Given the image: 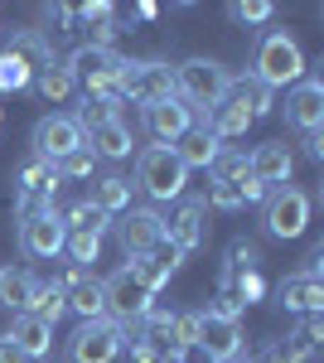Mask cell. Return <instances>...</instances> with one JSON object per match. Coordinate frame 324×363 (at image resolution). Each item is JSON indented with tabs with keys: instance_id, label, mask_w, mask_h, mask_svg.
<instances>
[{
	"instance_id": "obj_1",
	"label": "cell",
	"mask_w": 324,
	"mask_h": 363,
	"mask_svg": "<svg viewBox=\"0 0 324 363\" xmlns=\"http://www.w3.org/2000/svg\"><path fill=\"white\" fill-rule=\"evenodd\" d=\"M267 112H271V92L257 83L252 73H247V78H233V83H228L223 102L208 112V121H203V126H208L218 140H228V136H242L247 126H252L257 116H267Z\"/></svg>"
},
{
	"instance_id": "obj_2",
	"label": "cell",
	"mask_w": 324,
	"mask_h": 363,
	"mask_svg": "<svg viewBox=\"0 0 324 363\" xmlns=\"http://www.w3.org/2000/svg\"><path fill=\"white\" fill-rule=\"evenodd\" d=\"M252 78L267 87H291L305 78V54H300V44L286 34V29H271L267 39L257 44V58H252Z\"/></svg>"
},
{
	"instance_id": "obj_3",
	"label": "cell",
	"mask_w": 324,
	"mask_h": 363,
	"mask_svg": "<svg viewBox=\"0 0 324 363\" xmlns=\"http://www.w3.org/2000/svg\"><path fill=\"white\" fill-rule=\"evenodd\" d=\"M228 83H233V73L213 58H189V63L174 68V97L189 112H213L223 102V92H228Z\"/></svg>"
},
{
	"instance_id": "obj_4",
	"label": "cell",
	"mask_w": 324,
	"mask_h": 363,
	"mask_svg": "<svg viewBox=\"0 0 324 363\" xmlns=\"http://www.w3.org/2000/svg\"><path fill=\"white\" fill-rule=\"evenodd\" d=\"M135 184H140L150 199L169 203V199L184 194L189 169L179 165V155H174L169 145H150V150H140V160H135Z\"/></svg>"
},
{
	"instance_id": "obj_5",
	"label": "cell",
	"mask_w": 324,
	"mask_h": 363,
	"mask_svg": "<svg viewBox=\"0 0 324 363\" xmlns=\"http://www.w3.org/2000/svg\"><path fill=\"white\" fill-rule=\"evenodd\" d=\"M63 68H68L73 87H87V97H92V92H116L126 58L116 54V49H87V44H78Z\"/></svg>"
},
{
	"instance_id": "obj_6",
	"label": "cell",
	"mask_w": 324,
	"mask_h": 363,
	"mask_svg": "<svg viewBox=\"0 0 324 363\" xmlns=\"http://www.w3.org/2000/svg\"><path fill=\"white\" fill-rule=\"evenodd\" d=\"M102 301H107V315L116 325H135V320H145V310L155 306V291L135 277L131 267H121V272H111L102 281Z\"/></svg>"
},
{
	"instance_id": "obj_7",
	"label": "cell",
	"mask_w": 324,
	"mask_h": 363,
	"mask_svg": "<svg viewBox=\"0 0 324 363\" xmlns=\"http://www.w3.org/2000/svg\"><path fill=\"white\" fill-rule=\"evenodd\" d=\"M116 97L121 102H135V107H155L164 97H174V68L169 63H126L121 68V83H116Z\"/></svg>"
},
{
	"instance_id": "obj_8",
	"label": "cell",
	"mask_w": 324,
	"mask_h": 363,
	"mask_svg": "<svg viewBox=\"0 0 324 363\" xmlns=\"http://www.w3.org/2000/svg\"><path fill=\"white\" fill-rule=\"evenodd\" d=\"M121 325L116 320H82L68 339V359L73 363H116L121 354Z\"/></svg>"
},
{
	"instance_id": "obj_9",
	"label": "cell",
	"mask_w": 324,
	"mask_h": 363,
	"mask_svg": "<svg viewBox=\"0 0 324 363\" xmlns=\"http://www.w3.org/2000/svg\"><path fill=\"white\" fill-rule=\"evenodd\" d=\"M310 223V199L291 189V184H281V189H271L267 199V233L271 238H300Z\"/></svg>"
},
{
	"instance_id": "obj_10",
	"label": "cell",
	"mask_w": 324,
	"mask_h": 363,
	"mask_svg": "<svg viewBox=\"0 0 324 363\" xmlns=\"http://www.w3.org/2000/svg\"><path fill=\"white\" fill-rule=\"evenodd\" d=\"M194 344H199L213 363H233L238 354H242V325H238V320H218V315H208V310H199Z\"/></svg>"
},
{
	"instance_id": "obj_11",
	"label": "cell",
	"mask_w": 324,
	"mask_h": 363,
	"mask_svg": "<svg viewBox=\"0 0 324 363\" xmlns=\"http://www.w3.org/2000/svg\"><path fill=\"white\" fill-rule=\"evenodd\" d=\"M116 233H121V247L131 252V262H135V257H150L164 242V218L155 208H126Z\"/></svg>"
},
{
	"instance_id": "obj_12",
	"label": "cell",
	"mask_w": 324,
	"mask_h": 363,
	"mask_svg": "<svg viewBox=\"0 0 324 363\" xmlns=\"http://www.w3.org/2000/svg\"><path fill=\"white\" fill-rule=\"evenodd\" d=\"M82 150V126L78 116H44L39 126H34V155L39 160H63V155H73Z\"/></svg>"
},
{
	"instance_id": "obj_13",
	"label": "cell",
	"mask_w": 324,
	"mask_h": 363,
	"mask_svg": "<svg viewBox=\"0 0 324 363\" xmlns=\"http://www.w3.org/2000/svg\"><path fill=\"white\" fill-rule=\"evenodd\" d=\"M63 242H68V228H63L58 213H39V218H25L20 223V247H25V257L49 262V257L63 252Z\"/></svg>"
},
{
	"instance_id": "obj_14",
	"label": "cell",
	"mask_w": 324,
	"mask_h": 363,
	"mask_svg": "<svg viewBox=\"0 0 324 363\" xmlns=\"http://www.w3.org/2000/svg\"><path fill=\"white\" fill-rule=\"evenodd\" d=\"M203 213H208V203H203V199H184V203L164 218V242L179 252V257L203 242Z\"/></svg>"
},
{
	"instance_id": "obj_15",
	"label": "cell",
	"mask_w": 324,
	"mask_h": 363,
	"mask_svg": "<svg viewBox=\"0 0 324 363\" xmlns=\"http://www.w3.org/2000/svg\"><path fill=\"white\" fill-rule=\"evenodd\" d=\"M286 121L305 131V136H320L324 126V83H296V92L286 97Z\"/></svg>"
},
{
	"instance_id": "obj_16",
	"label": "cell",
	"mask_w": 324,
	"mask_h": 363,
	"mask_svg": "<svg viewBox=\"0 0 324 363\" xmlns=\"http://www.w3.org/2000/svg\"><path fill=\"white\" fill-rule=\"evenodd\" d=\"M291 169H296V155H291L281 140H267V145H257V150L247 155V174H252L262 189H267V184L281 189V184L291 179Z\"/></svg>"
},
{
	"instance_id": "obj_17",
	"label": "cell",
	"mask_w": 324,
	"mask_h": 363,
	"mask_svg": "<svg viewBox=\"0 0 324 363\" xmlns=\"http://www.w3.org/2000/svg\"><path fill=\"white\" fill-rule=\"evenodd\" d=\"M189 126H194V112L179 97H164L155 107H145V131H150V140H160V145H174Z\"/></svg>"
},
{
	"instance_id": "obj_18",
	"label": "cell",
	"mask_w": 324,
	"mask_h": 363,
	"mask_svg": "<svg viewBox=\"0 0 324 363\" xmlns=\"http://www.w3.org/2000/svg\"><path fill=\"white\" fill-rule=\"evenodd\" d=\"M276 301L286 310H296V315H320L324 310V281L315 272H296V277H286L276 286Z\"/></svg>"
},
{
	"instance_id": "obj_19",
	"label": "cell",
	"mask_w": 324,
	"mask_h": 363,
	"mask_svg": "<svg viewBox=\"0 0 324 363\" xmlns=\"http://www.w3.org/2000/svg\"><path fill=\"white\" fill-rule=\"evenodd\" d=\"M169 150L179 155V165H184V169H213L218 150H223V140H218L208 126H189V131L174 140Z\"/></svg>"
},
{
	"instance_id": "obj_20",
	"label": "cell",
	"mask_w": 324,
	"mask_h": 363,
	"mask_svg": "<svg viewBox=\"0 0 324 363\" xmlns=\"http://www.w3.org/2000/svg\"><path fill=\"white\" fill-rule=\"evenodd\" d=\"M82 145L92 155H102V160H126L135 140H131V126L126 121H102V126H87L82 131Z\"/></svg>"
},
{
	"instance_id": "obj_21",
	"label": "cell",
	"mask_w": 324,
	"mask_h": 363,
	"mask_svg": "<svg viewBox=\"0 0 324 363\" xmlns=\"http://www.w3.org/2000/svg\"><path fill=\"white\" fill-rule=\"evenodd\" d=\"M10 344H15V349H20L29 363L44 359V354H49V344H54V325H44V320H34V315H15Z\"/></svg>"
},
{
	"instance_id": "obj_22",
	"label": "cell",
	"mask_w": 324,
	"mask_h": 363,
	"mask_svg": "<svg viewBox=\"0 0 324 363\" xmlns=\"http://www.w3.org/2000/svg\"><path fill=\"white\" fill-rule=\"evenodd\" d=\"M174 267H179V252L169 247V242H160V247L150 252V257H135V262H131V272H135L140 281H145L150 291H160L164 281L174 277Z\"/></svg>"
},
{
	"instance_id": "obj_23",
	"label": "cell",
	"mask_w": 324,
	"mask_h": 363,
	"mask_svg": "<svg viewBox=\"0 0 324 363\" xmlns=\"http://www.w3.org/2000/svg\"><path fill=\"white\" fill-rule=\"evenodd\" d=\"M58 189V169L54 160H29V165H20V174H15V194H44V199H54Z\"/></svg>"
},
{
	"instance_id": "obj_24",
	"label": "cell",
	"mask_w": 324,
	"mask_h": 363,
	"mask_svg": "<svg viewBox=\"0 0 324 363\" xmlns=\"http://www.w3.org/2000/svg\"><path fill=\"white\" fill-rule=\"evenodd\" d=\"M10 58H20L29 73H44L49 63H54V49L39 39V34H10V49H5Z\"/></svg>"
},
{
	"instance_id": "obj_25",
	"label": "cell",
	"mask_w": 324,
	"mask_h": 363,
	"mask_svg": "<svg viewBox=\"0 0 324 363\" xmlns=\"http://www.w3.org/2000/svg\"><path fill=\"white\" fill-rule=\"evenodd\" d=\"M92 203L102 208V213H126L131 208V179H121V174H107V179H97V189H92Z\"/></svg>"
},
{
	"instance_id": "obj_26",
	"label": "cell",
	"mask_w": 324,
	"mask_h": 363,
	"mask_svg": "<svg viewBox=\"0 0 324 363\" xmlns=\"http://www.w3.org/2000/svg\"><path fill=\"white\" fill-rule=\"evenodd\" d=\"M25 315L44 320V325H58V315H63V291H58L54 281H34V291H29V306H25Z\"/></svg>"
},
{
	"instance_id": "obj_27",
	"label": "cell",
	"mask_w": 324,
	"mask_h": 363,
	"mask_svg": "<svg viewBox=\"0 0 324 363\" xmlns=\"http://www.w3.org/2000/svg\"><path fill=\"white\" fill-rule=\"evenodd\" d=\"M29 291H34V277H29V272H20V267H0V306L5 310H20V315H25Z\"/></svg>"
},
{
	"instance_id": "obj_28",
	"label": "cell",
	"mask_w": 324,
	"mask_h": 363,
	"mask_svg": "<svg viewBox=\"0 0 324 363\" xmlns=\"http://www.w3.org/2000/svg\"><path fill=\"white\" fill-rule=\"evenodd\" d=\"M58 218H63V228H68V233H97V238H102V233H107V223H111V218L97 208V203H92V199H78V203H73L68 213H58Z\"/></svg>"
},
{
	"instance_id": "obj_29",
	"label": "cell",
	"mask_w": 324,
	"mask_h": 363,
	"mask_svg": "<svg viewBox=\"0 0 324 363\" xmlns=\"http://www.w3.org/2000/svg\"><path fill=\"white\" fill-rule=\"evenodd\" d=\"M34 87H39L49 102H63V97L73 92V78H68V68H63V63H49L44 73H34Z\"/></svg>"
},
{
	"instance_id": "obj_30",
	"label": "cell",
	"mask_w": 324,
	"mask_h": 363,
	"mask_svg": "<svg viewBox=\"0 0 324 363\" xmlns=\"http://www.w3.org/2000/svg\"><path fill=\"white\" fill-rule=\"evenodd\" d=\"M320 339H324V320H320V315H305V320L296 325V335L286 339V349H296V354H310V359H315Z\"/></svg>"
},
{
	"instance_id": "obj_31",
	"label": "cell",
	"mask_w": 324,
	"mask_h": 363,
	"mask_svg": "<svg viewBox=\"0 0 324 363\" xmlns=\"http://www.w3.org/2000/svg\"><path fill=\"white\" fill-rule=\"evenodd\" d=\"M63 252L73 257V267H82V272H87V262H97V257H102V238H97V233H68Z\"/></svg>"
},
{
	"instance_id": "obj_32",
	"label": "cell",
	"mask_w": 324,
	"mask_h": 363,
	"mask_svg": "<svg viewBox=\"0 0 324 363\" xmlns=\"http://www.w3.org/2000/svg\"><path fill=\"white\" fill-rule=\"evenodd\" d=\"M34 83V73H29L20 58H10V54H0V92H20V87Z\"/></svg>"
},
{
	"instance_id": "obj_33",
	"label": "cell",
	"mask_w": 324,
	"mask_h": 363,
	"mask_svg": "<svg viewBox=\"0 0 324 363\" xmlns=\"http://www.w3.org/2000/svg\"><path fill=\"white\" fill-rule=\"evenodd\" d=\"M92 165H97V155L82 145V150H73V155H63L54 169H58V179H87V174H92Z\"/></svg>"
},
{
	"instance_id": "obj_34",
	"label": "cell",
	"mask_w": 324,
	"mask_h": 363,
	"mask_svg": "<svg viewBox=\"0 0 324 363\" xmlns=\"http://www.w3.org/2000/svg\"><path fill=\"white\" fill-rule=\"evenodd\" d=\"M213 179H247V155L242 150H218L213 169H208Z\"/></svg>"
},
{
	"instance_id": "obj_35",
	"label": "cell",
	"mask_w": 324,
	"mask_h": 363,
	"mask_svg": "<svg viewBox=\"0 0 324 363\" xmlns=\"http://www.w3.org/2000/svg\"><path fill=\"white\" fill-rule=\"evenodd\" d=\"M233 15L242 25H262V20H271V5L267 0H247V5H233Z\"/></svg>"
},
{
	"instance_id": "obj_36",
	"label": "cell",
	"mask_w": 324,
	"mask_h": 363,
	"mask_svg": "<svg viewBox=\"0 0 324 363\" xmlns=\"http://www.w3.org/2000/svg\"><path fill=\"white\" fill-rule=\"evenodd\" d=\"M174 363H213V359H208L199 344H179V349H174Z\"/></svg>"
},
{
	"instance_id": "obj_37",
	"label": "cell",
	"mask_w": 324,
	"mask_h": 363,
	"mask_svg": "<svg viewBox=\"0 0 324 363\" xmlns=\"http://www.w3.org/2000/svg\"><path fill=\"white\" fill-rule=\"evenodd\" d=\"M262 363H315L310 354H296V349H271Z\"/></svg>"
},
{
	"instance_id": "obj_38",
	"label": "cell",
	"mask_w": 324,
	"mask_h": 363,
	"mask_svg": "<svg viewBox=\"0 0 324 363\" xmlns=\"http://www.w3.org/2000/svg\"><path fill=\"white\" fill-rule=\"evenodd\" d=\"M0 363H29L15 344H10V335H0Z\"/></svg>"
},
{
	"instance_id": "obj_39",
	"label": "cell",
	"mask_w": 324,
	"mask_h": 363,
	"mask_svg": "<svg viewBox=\"0 0 324 363\" xmlns=\"http://www.w3.org/2000/svg\"><path fill=\"white\" fill-rule=\"evenodd\" d=\"M0 121H5V116H0Z\"/></svg>"
}]
</instances>
